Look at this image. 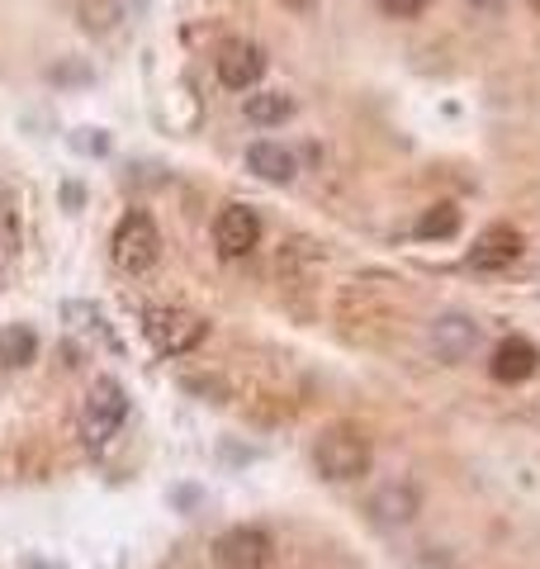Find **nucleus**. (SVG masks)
Segmentation results:
<instances>
[{
    "mask_svg": "<svg viewBox=\"0 0 540 569\" xmlns=\"http://www.w3.org/2000/svg\"><path fill=\"white\" fill-rule=\"evenodd\" d=\"M242 110H247V123H257V129H276V123H284L294 114V100L284 91H247Z\"/></svg>",
    "mask_w": 540,
    "mask_h": 569,
    "instance_id": "nucleus-13",
    "label": "nucleus"
},
{
    "mask_svg": "<svg viewBox=\"0 0 540 569\" xmlns=\"http://www.w3.org/2000/svg\"><path fill=\"white\" fill-rule=\"evenodd\" d=\"M380 6L393 14V20H418V14L431 6V0H380Z\"/></svg>",
    "mask_w": 540,
    "mask_h": 569,
    "instance_id": "nucleus-17",
    "label": "nucleus"
},
{
    "mask_svg": "<svg viewBox=\"0 0 540 569\" xmlns=\"http://www.w3.org/2000/svg\"><path fill=\"white\" fill-rule=\"evenodd\" d=\"M370 441L351 432V427H332V432H322L318 437V447H313V466L322 479H332V485H351V479L360 475H370Z\"/></svg>",
    "mask_w": 540,
    "mask_h": 569,
    "instance_id": "nucleus-1",
    "label": "nucleus"
},
{
    "mask_svg": "<svg viewBox=\"0 0 540 569\" xmlns=\"http://www.w3.org/2000/svg\"><path fill=\"white\" fill-rule=\"evenodd\" d=\"M213 560L223 569H261L270 560V537L261 527H232L213 541Z\"/></svg>",
    "mask_w": 540,
    "mask_h": 569,
    "instance_id": "nucleus-8",
    "label": "nucleus"
},
{
    "mask_svg": "<svg viewBox=\"0 0 540 569\" xmlns=\"http://www.w3.org/2000/svg\"><path fill=\"white\" fill-rule=\"evenodd\" d=\"M161 257V233H157V223H152V213H123L119 228H114V261L123 266L129 276H142V271H152Z\"/></svg>",
    "mask_w": 540,
    "mask_h": 569,
    "instance_id": "nucleus-4",
    "label": "nucleus"
},
{
    "mask_svg": "<svg viewBox=\"0 0 540 569\" xmlns=\"http://www.w3.org/2000/svg\"><path fill=\"white\" fill-rule=\"evenodd\" d=\"M33 356H39V332H33L29 323H6L0 328V366L24 370V366H33Z\"/></svg>",
    "mask_w": 540,
    "mask_h": 569,
    "instance_id": "nucleus-14",
    "label": "nucleus"
},
{
    "mask_svg": "<svg viewBox=\"0 0 540 569\" xmlns=\"http://www.w3.org/2000/svg\"><path fill=\"white\" fill-rule=\"evenodd\" d=\"M142 332H148L157 356H186V351H194L204 342L209 323L190 309H148L142 313Z\"/></svg>",
    "mask_w": 540,
    "mask_h": 569,
    "instance_id": "nucleus-2",
    "label": "nucleus"
},
{
    "mask_svg": "<svg viewBox=\"0 0 540 569\" xmlns=\"http://www.w3.org/2000/svg\"><path fill=\"white\" fill-rule=\"evenodd\" d=\"M247 171L261 176V181H270V186H290L299 176V162H294L290 148H280V142H251L247 148Z\"/></svg>",
    "mask_w": 540,
    "mask_h": 569,
    "instance_id": "nucleus-12",
    "label": "nucleus"
},
{
    "mask_svg": "<svg viewBox=\"0 0 540 569\" xmlns=\"http://www.w3.org/2000/svg\"><path fill=\"white\" fill-rule=\"evenodd\" d=\"M257 242H261V219H257V209L228 204L219 219H213V247H219V257L242 261V257L257 252Z\"/></svg>",
    "mask_w": 540,
    "mask_h": 569,
    "instance_id": "nucleus-5",
    "label": "nucleus"
},
{
    "mask_svg": "<svg viewBox=\"0 0 540 569\" xmlns=\"http://www.w3.org/2000/svg\"><path fill=\"white\" fill-rule=\"evenodd\" d=\"M123 418H129V395H123V385L119 380H96L90 385V395H86V408H81V437H86V447H104Z\"/></svg>",
    "mask_w": 540,
    "mask_h": 569,
    "instance_id": "nucleus-3",
    "label": "nucleus"
},
{
    "mask_svg": "<svg viewBox=\"0 0 540 569\" xmlns=\"http://www.w3.org/2000/svg\"><path fill=\"white\" fill-rule=\"evenodd\" d=\"M521 257V233L508 223H493V228H483V233L474 238L470 247V266L474 271H502V266H512Z\"/></svg>",
    "mask_w": 540,
    "mask_h": 569,
    "instance_id": "nucleus-10",
    "label": "nucleus"
},
{
    "mask_svg": "<svg viewBox=\"0 0 540 569\" xmlns=\"http://www.w3.org/2000/svg\"><path fill=\"white\" fill-rule=\"evenodd\" d=\"M366 512H370V522L374 527H408L412 518L422 512V493H418V485L412 479H389V485H380L370 493V503H366Z\"/></svg>",
    "mask_w": 540,
    "mask_h": 569,
    "instance_id": "nucleus-6",
    "label": "nucleus"
},
{
    "mask_svg": "<svg viewBox=\"0 0 540 569\" xmlns=\"http://www.w3.org/2000/svg\"><path fill=\"white\" fill-rule=\"evenodd\" d=\"M456 233H460V209L456 204H431L418 219V238H427V242H446Z\"/></svg>",
    "mask_w": 540,
    "mask_h": 569,
    "instance_id": "nucleus-15",
    "label": "nucleus"
},
{
    "mask_svg": "<svg viewBox=\"0 0 540 569\" xmlns=\"http://www.w3.org/2000/svg\"><path fill=\"white\" fill-rule=\"evenodd\" d=\"M431 347H437V356L446 366L470 361L474 347H479V323L470 313H441L437 323H431Z\"/></svg>",
    "mask_w": 540,
    "mask_h": 569,
    "instance_id": "nucleus-9",
    "label": "nucleus"
},
{
    "mask_svg": "<svg viewBox=\"0 0 540 569\" xmlns=\"http://www.w3.org/2000/svg\"><path fill=\"white\" fill-rule=\"evenodd\" d=\"M71 142H77L86 157H90V152H96V157H100V152H110V138H104L100 129H77V133H71Z\"/></svg>",
    "mask_w": 540,
    "mask_h": 569,
    "instance_id": "nucleus-16",
    "label": "nucleus"
},
{
    "mask_svg": "<svg viewBox=\"0 0 540 569\" xmlns=\"http://www.w3.org/2000/svg\"><path fill=\"white\" fill-rule=\"evenodd\" d=\"M290 10H309V6H318V0H284Z\"/></svg>",
    "mask_w": 540,
    "mask_h": 569,
    "instance_id": "nucleus-18",
    "label": "nucleus"
},
{
    "mask_svg": "<svg viewBox=\"0 0 540 569\" xmlns=\"http://www.w3.org/2000/svg\"><path fill=\"white\" fill-rule=\"evenodd\" d=\"M213 71H219V81L228 91H257V81L266 77V52L247 39H232L219 48V58H213Z\"/></svg>",
    "mask_w": 540,
    "mask_h": 569,
    "instance_id": "nucleus-7",
    "label": "nucleus"
},
{
    "mask_svg": "<svg viewBox=\"0 0 540 569\" xmlns=\"http://www.w3.org/2000/svg\"><path fill=\"white\" fill-rule=\"evenodd\" d=\"M536 366H540V351L527 342V337H502L498 351H493V361H489L493 380H502V385L531 380V376H536Z\"/></svg>",
    "mask_w": 540,
    "mask_h": 569,
    "instance_id": "nucleus-11",
    "label": "nucleus"
}]
</instances>
